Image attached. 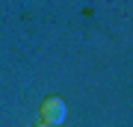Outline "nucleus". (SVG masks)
Returning <instances> with one entry per match:
<instances>
[{
    "label": "nucleus",
    "instance_id": "1",
    "mask_svg": "<svg viewBox=\"0 0 133 127\" xmlns=\"http://www.w3.org/2000/svg\"><path fill=\"white\" fill-rule=\"evenodd\" d=\"M38 115H42V124H48V127H59V124L68 118V106H65V101H62L59 95H50V98L42 101Z\"/></svg>",
    "mask_w": 133,
    "mask_h": 127
},
{
    "label": "nucleus",
    "instance_id": "2",
    "mask_svg": "<svg viewBox=\"0 0 133 127\" xmlns=\"http://www.w3.org/2000/svg\"><path fill=\"white\" fill-rule=\"evenodd\" d=\"M36 127H48V124H36Z\"/></svg>",
    "mask_w": 133,
    "mask_h": 127
}]
</instances>
